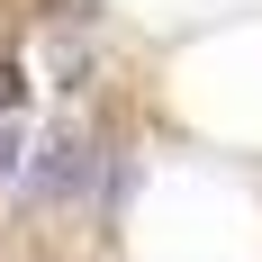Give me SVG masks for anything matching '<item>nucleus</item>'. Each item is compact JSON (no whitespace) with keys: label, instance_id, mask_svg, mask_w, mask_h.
Masks as SVG:
<instances>
[{"label":"nucleus","instance_id":"7ed1b4c3","mask_svg":"<svg viewBox=\"0 0 262 262\" xmlns=\"http://www.w3.org/2000/svg\"><path fill=\"white\" fill-rule=\"evenodd\" d=\"M18 163H27V145H18V127H0V181H18Z\"/></svg>","mask_w":262,"mask_h":262},{"label":"nucleus","instance_id":"f257e3e1","mask_svg":"<svg viewBox=\"0 0 262 262\" xmlns=\"http://www.w3.org/2000/svg\"><path fill=\"white\" fill-rule=\"evenodd\" d=\"M91 145H81V136H46V154H36V172H27V181L46 190V199H81V190H91Z\"/></svg>","mask_w":262,"mask_h":262},{"label":"nucleus","instance_id":"f03ea898","mask_svg":"<svg viewBox=\"0 0 262 262\" xmlns=\"http://www.w3.org/2000/svg\"><path fill=\"white\" fill-rule=\"evenodd\" d=\"M18 100H27V63H18V54H0V118H9Z\"/></svg>","mask_w":262,"mask_h":262},{"label":"nucleus","instance_id":"20e7f679","mask_svg":"<svg viewBox=\"0 0 262 262\" xmlns=\"http://www.w3.org/2000/svg\"><path fill=\"white\" fill-rule=\"evenodd\" d=\"M18 262H63V253H18Z\"/></svg>","mask_w":262,"mask_h":262}]
</instances>
